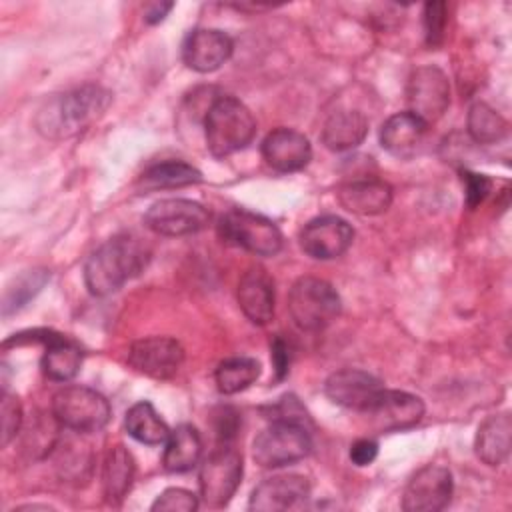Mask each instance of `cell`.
<instances>
[{"label":"cell","instance_id":"5","mask_svg":"<svg viewBox=\"0 0 512 512\" xmlns=\"http://www.w3.org/2000/svg\"><path fill=\"white\" fill-rule=\"evenodd\" d=\"M52 414L54 420L74 432H98L102 430L112 416L106 396L98 390L68 384L52 396Z\"/></svg>","mask_w":512,"mask_h":512},{"label":"cell","instance_id":"13","mask_svg":"<svg viewBox=\"0 0 512 512\" xmlns=\"http://www.w3.org/2000/svg\"><path fill=\"white\" fill-rule=\"evenodd\" d=\"M354 238L352 226L340 216H318L312 218L300 230V248L316 260H332L342 256Z\"/></svg>","mask_w":512,"mask_h":512},{"label":"cell","instance_id":"33","mask_svg":"<svg viewBox=\"0 0 512 512\" xmlns=\"http://www.w3.org/2000/svg\"><path fill=\"white\" fill-rule=\"evenodd\" d=\"M0 420H2V446H8L20 426H22V404L14 394H8L6 390L2 392V402H0Z\"/></svg>","mask_w":512,"mask_h":512},{"label":"cell","instance_id":"36","mask_svg":"<svg viewBox=\"0 0 512 512\" xmlns=\"http://www.w3.org/2000/svg\"><path fill=\"white\" fill-rule=\"evenodd\" d=\"M270 356H272V366H274V374L276 380L286 378L288 370H290V346L284 338L276 336L270 344Z\"/></svg>","mask_w":512,"mask_h":512},{"label":"cell","instance_id":"3","mask_svg":"<svg viewBox=\"0 0 512 512\" xmlns=\"http://www.w3.org/2000/svg\"><path fill=\"white\" fill-rule=\"evenodd\" d=\"M256 136V120L252 112L234 96L216 98L206 110L204 138L212 156L224 158L244 150Z\"/></svg>","mask_w":512,"mask_h":512},{"label":"cell","instance_id":"38","mask_svg":"<svg viewBox=\"0 0 512 512\" xmlns=\"http://www.w3.org/2000/svg\"><path fill=\"white\" fill-rule=\"evenodd\" d=\"M172 8H174L172 2H152V4H148V8L144 10V20H146L148 24H158V22H162V20L166 18V14H168Z\"/></svg>","mask_w":512,"mask_h":512},{"label":"cell","instance_id":"14","mask_svg":"<svg viewBox=\"0 0 512 512\" xmlns=\"http://www.w3.org/2000/svg\"><path fill=\"white\" fill-rule=\"evenodd\" d=\"M366 414L376 432H402L422 420L424 402L410 392L384 388Z\"/></svg>","mask_w":512,"mask_h":512},{"label":"cell","instance_id":"30","mask_svg":"<svg viewBox=\"0 0 512 512\" xmlns=\"http://www.w3.org/2000/svg\"><path fill=\"white\" fill-rule=\"evenodd\" d=\"M468 134L478 144H496L506 138L508 122L486 102H474L466 118Z\"/></svg>","mask_w":512,"mask_h":512},{"label":"cell","instance_id":"35","mask_svg":"<svg viewBox=\"0 0 512 512\" xmlns=\"http://www.w3.org/2000/svg\"><path fill=\"white\" fill-rule=\"evenodd\" d=\"M462 182H464V192H466V204L468 208H476L490 192L492 182L486 174H478V172H462Z\"/></svg>","mask_w":512,"mask_h":512},{"label":"cell","instance_id":"31","mask_svg":"<svg viewBox=\"0 0 512 512\" xmlns=\"http://www.w3.org/2000/svg\"><path fill=\"white\" fill-rule=\"evenodd\" d=\"M50 280V272L44 268L38 270H28L24 274H20L12 286L6 288L4 292V300H2V312L4 316L18 312L20 308H24L40 290L42 286Z\"/></svg>","mask_w":512,"mask_h":512},{"label":"cell","instance_id":"18","mask_svg":"<svg viewBox=\"0 0 512 512\" xmlns=\"http://www.w3.org/2000/svg\"><path fill=\"white\" fill-rule=\"evenodd\" d=\"M262 158L276 172H298L312 158L310 140L294 128H276L262 142Z\"/></svg>","mask_w":512,"mask_h":512},{"label":"cell","instance_id":"37","mask_svg":"<svg viewBox=\"0 0 512 512\" xmlns=\"http://www.w3.org/2000/svg\"><path fill=\"white\" fill-rule=\"evenodd\" d=\"M378 456V444L370 438H360L350 446V460L356 466H368Z\"/></svg>","mask_w":512,"mask_h":512},{"label":"cell","instance_id":"11","mask_svg":"<svg viewBox=\"0 0 512 512\" xmlns=\"http://www.w3.org/2000/svg\"><path fill=\"white\" fill-rule=\"evenodd\" d=\"M452 472L440 464H426L408 480L402 496L406 512H438L452 500Z\"/></svg>","mask_w":512,"mask_h":512},{"label":"cell","instance_id":"23","mask_svg":"<svg viewBox=\"0 0 512 512\" xmlns=\"http://www.w3.org/2000/svg\"><path fill=\"white\" fill-rule=\"evenodd\" d=\"M368 134V118L358 110L332 112L322 126V144L328 150L344 152L352 150Z\"/></svg>","mask_w":512,"mask_h":512},{"label":"cell","instance_id":"32","mask_svg":"<svg viewBox=\"0 0 512 512\" xmlns=\"http://www.w3.org/2000/svg\"><path fill=\"white\" fill-rule=\"evenodd\" d=\"M200 500L186 488H166L150 506L152 512H194Z\"/></svg>","mask_w":512,"mask_h":512},{"label":"cell","instance_id":"19","mask_svg":"<svg viewBox=\"0 0 512 512\" xmlns=\"http://www.w3.org/2000/svg\"><path fill=\"white\" fill-rule=\"evenodd\" d=\"M238 304L244 316L258 326H264L274 316V282L260 266L248 268L238 282Z\"/></svg>","mask_w":512,"mask_h":512},{"label":"cell","instance_id":"6","mask_svg":"<svg viewBox=\"0 0 512 512\" xmlns=\"http://www.w3.org/2000/svg\"><path fill=\"white\" fill-rule=\"evenodd\" d=\"M218 234L226 244L256 256H274L284 242L280 228L270 218L244 208L228 210L218 222Z\"/></svg>","mask_w":512,"mask_h":512},{"label":"cell","instance_id":"21","mask_svg":"<svg viewBox=\"0 0 512 512\" xmlns=\"http://www.w3.org/2000/svg\"><path fill=\"white\" fill-rule=\"evenodd\" d=\"M428 128L430 126L412 112H398L382 124L380 144L396 158H410L420 148Z\"/></svg>","mask_w":512,"mask_h":512},{"label":"cell","instance_id":"8","mask_svg":"<svg viewBox=\"0 0 512 512\" xmlns=\"http://www.w3.org/2000/svg\"><path fill=\"white\" fill-rule=\"evenodd\" d=\"M242 480V456L230 442H220L200 464L198 486L206 506L220 508L230 502Z\"/></svg>","mask_w":512,"mask_h":512},{"label":"cell","instance_id":"34","mask_svg":"<svg viewBox=\"0 0 512 512\" xmlns=\"http://www.w3.org/2000/svg\"><path fill=\"white\" fill-rule=\"evenodd\" d=\"M446 28V4L444 2H428L424 6V36L428 46H438L444 38Z\"/></svg>","mask_w":512,"mask_h":512},{"label":"cell","instance_id":"20","mask_svg":"<svg viewBox=\"0 0 512 512\" xmlns=\"http://www.w3.org/2000/svg\"><path fill=\"white\" fill-rule=\"evenodd\" d=\"M338 202L352 214L376 216L390 208L392 188L378 178H358L342 184L336 192Z\"/></svg>","mask_w":512,"mask_h":512},{"label":"cell","instance_id":"27","mask_svg":"<svg viewBox=\"0 0 512 512\" xmlns=\"http://www.w3.org/2000/svg\"><path fill=\"white\" fill-rule=\"evenodd\" d=\"M198 182H202V172L182 160H166L160 164H152L138 178V186L144 192L166 190V188H184V186L198 184Z\"/></svg>","mask_w":512,"mask_h":512},{"label":"cell","instance_id":"1","mask_svg":"<svg viewBox=\"0 0 512 512\" xmlns=\"http://www.w3.org/2000/svg\"><path fill=\"white\" fill-rule=\"evenodd\" d=\"M150 262L148 246L132 234H116L100 244L84 264V284L92 296H108L138 276Z\"/></svg>","mask_w":512,"mask_h":512},{"label":"cell","instance_id":"7","mask_svg":"<svg viewBox=\"0 0 512 512\" xmlns=\"http://www.w3.org/2000/svg\"><path fill=\"white\" fill-rule=\"evenodd\" d=\"M312 448L308 426L290 420H272L252 442V458L262 468H280L308 456Z\"/></svg>","mask_w":512,"mask_h":512},{"label":"cell","instance_id":"25","mask_svg":"<svg viewBox=\"0 0 512 512\" xmlns=\"http://www.w3.org/2000/svg\"><path fill=\"white\" fill-rule=\"evenodd\" d=\"M82 350L76 342L54 334L46 342V350L42 354V372L54 382H68L72 380L82 366Z\"/></svg>","mask_w":512,"mask_h":512},{"label":"cell","instance_id":"2","mask_svg":"<svg viewBox=\"0 0 512 512\" xmlns=\"http://www.w3.org/2000/svg\"><path fill=\"white\" fill-rule=\"evenodd\" d=\"M112 102V94L98 84H84L48 98L36 114V130L50 140L78 134L98 120Z\"/></svg>","mask_w":512,"mask_h":512},{"label":"cell","instance_id":"24","mask_svg":"<svg viewBox=\"0 0 512 512\" xmlns=\"http://www.w3.org/2000/svg\"><path fill=\"white\" fill-rule=\"evenodd\" d=\"M136 464L132 454L122 446H110L102 462V492L110 504H120L132 488Z\"/></svg>","mask_w":512,"mask_h":512},{"label":"cell","instance_id":"29","mask_svg":"<svg viewBox=\"0 0 512 512\" xmlns=\"http://www.w3.org/2000/svg\"><path fill=\"white\" fill-rule=\"evenodd\" d=\"M260 376V362L250 356L226 358L214 372L216 386L222 394H238L252 386Z\"/></svg>","mask_w":512,"mask_h":512},{"label":"cell","instance_id":"16","mask_svg":"<svg viewBox=\"0 0 512 512\" xmlns=\"http://www.w3.org/2000/svg\"><path fill=\"white\" fill-rule=\"evenodd\" d=\"M234 50L232 38L218 28H196L188 32L182 44V60L194 72L218 70Z\"/></svg>","mask_w":512,"mask_h":512},{"label":"cell","instance_id":"9","mask_svg":"<svg viewBox=\"0 0 512 512\" xmlns=\"http://www.w3.org/2000/svg\"><path fill=\"white\" fill-rule=\"evenodd\" d=\"M406 100L410 106L408 112L424 120L428 126L434 124L450 104L448 76L438 66H418L408 78Z\"/></svg>","mask_w":512,"mask_h":512},{"label":"cell","instance_id":"28","mask_svg":"<svg viewBox=\"0 0 512 512\" xmlns=\"http://www.w3.org/2000/svg\"><path fill=\"white\" fill-rule=\"evenodd\" d=\"M126 432L140 444L158 446L168 440L170 430L166 422L160 418V414L154 410V406L148 400H140L132 404L124 418Z\"/></svg>","mask_w":512,"mask_h":512},{"label":"cell","instance_id":"10","mask_svg":"<svg viewBox=\"0 0 512 512\" xmlns=\"http://www.w3.org/2000/svg\"><path fill=\"white\" fill-rule=\"evenodd\" d=\"M210 220L208 210L188 198H166L154 202L146 214L144 224L160 236H188L206 228Z\"/></svg>","mask_w":512,"mask_h":512},{"label":"cell","instance_id":"12","mask_svg":"<svg viewBox=\"0 0 512 512\" xmlns=\"http://www.w3.org/2000/svg\"><path fill=\"white\" fill-rule=\"evenodd\" d=\"M184 362V348L170 336H148L136 340L128 350V364L154 380L176 376Z\"/></svg>","mask_w":512,"mask_h":512},{"label":"cell","instance_id":"15","mask_svg":"<svg viewBox=\"0 0 512 512\" xmlns=\"http://www.w3.org/2000/svg\"><path fill=\"white\" fill-rule=\"evenodd\" d=\"M382 390L384 386L376 376L358 368H340L324 382V392L334 404L360 412H366Z\"/></svg>","mask_w":512,"mask_h":512},{"label":"cell","instance_id":"26","mask_svg":"<svg viewBox=\"0 0 512 512\" xmlns=\"http://www.w3.org/2000/svg\"><path fill=\"white\" fill-rule=\"evenodd\" d=\"M200 454H202L200 432L192 424H180L170 432L166 440L162 464L168 472H174V474L188 472L198 464Z\"/></svg>","mask_w":512,"mask_h":512},{"label":"cell","instance_id":"4","mask_svg":"<svg viewBox=\"0 0 512 512\" xmlns=\"http://www.w3.org/2000/svg\"><path fill=\"white\" fill-rule=\"evenodd\" d=\"M342 310L336 288L314 276L298 278L288 292V312L304 332H318L330 326Z\"/></svg>","mask_w":512,"mask_h":512},{"label":"cell","instance_id":"17","mask_svg":"<svg viewBox=\"0 0 512 512\" xmlns=\"http://www.w3.org/2000/svg\"><path fill=\"white\" fill-rule=\"evenodd\" d=\"M310 496V484L300 474H278L260 482L252 494L248 508L258 512H278L298 506Z\"/></svg>","mask_w":512,"mask_h":512},{"label":"cell","instance_id":"22","mask_svg":"<svg viewBox=\"0 0 512 512\" xmlns=\"http://www.w3.org/2000/svg\"><path fill=\"white\" fill-rule=\"evenodd\" d=\"M512 444V420L508 412L488 416L476 432L474 452L488 466H500L508 454Z\"/></svg>","mask_w":512,"mask_h":512}]
</instances>
